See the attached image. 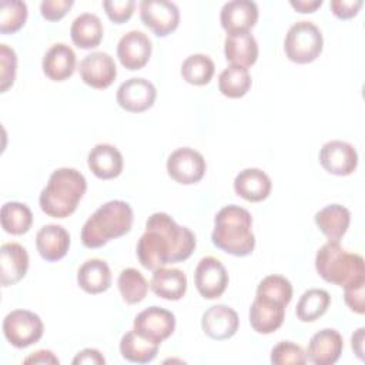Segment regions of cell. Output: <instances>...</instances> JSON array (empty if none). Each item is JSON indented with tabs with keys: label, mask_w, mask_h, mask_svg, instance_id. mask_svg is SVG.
Wrapping results in <instances>:
<instances>
[{
	"label": "cell",
	"mask_w": 365,
	"mask_h": 365,
	"mask_svg": "<svg viewBox=\"0 0 365 365\" xmlns=\"http://www.w3.org/2000/svg\"><path fill=\"white\" fill-rule=\"evenodd\" d=\"M197 245L194 232L178 225L165 212H154L145 222V231L137 242V257L147 269L177 264L191 257Z\"/></svg>",
	"instance_id": "6da1fadb"
},
{
	"label": "cell",
	"mask_w": 365,
	"mask_h": 365,
	"mask_svg": "<svg viewBox=\"0 0 365 365\" xmlns=\"http://www.w3.org/2000/svg\"><path fill=\"white\" fill-rule=\"evenodd\" d=\"M251 228L252 217L248 210L235 204L225 205L214 218L211 241L227 254L245 257L255 248V237Z\"/></svg>",
	"instance_id": "7a4b0ae2"
},
{
	"label": "cell",
	"mask_w": 365,
	"mask_h": 365,
	"mask_svg": "<svg viewBox=\"0 0 365 365\" xmlns=\"http://www.w3.org/2000/svg\"><path fill=\"white\" fill-rule=\"evenodd\" d=\"M86 190L87 181L80 171L68 167L57 168L40 192V208L48 217L66 218L77 210Z\"/></svg>",
	"instance_id": "3957f363"
},
{
	"label": "cell",
	"mask_w": 365,
	"mask_h": 365,
	"mask_svg": "<svg viewBox=\"0 0 365 365\" xmlns=\"http://www.w3.org/2000/svg\"><path fill=\"white\" fill-rule=\"evenodd\" d=\"M133 220L134 212L128 202L121 200L108 201L84 222L81 242L86 248H100L108 241L130 232Z\"/></svg>",
	"instance_id": "277c9868"
},
{
	"label": "cell",
	"mask_w": 365,
	"mask_h": 365,
	"mask_svg": "<svg viewBox=\"0 0 365 365\" xmlns=\"http://www.w3.org/2000/svg\"><path fill=\"white\" fill-rule=\"evenodd\" d=\"M315 269L324 281L342 288L365 279L364 258L359 254L348 252L338 241H328L317 251Z\"/></svg>",
	"instance_id": "5b68a950"
},
{
	"label": "cell",
	"mask_w": 365,
	"mask_h": 365,
	"mask_svg": "<svg viewBox=\"0 0 365 365\" xmlns=\"http://www.w3.org/2000/svg\"><path fill=\"white\" fill-rule=\"evenodd\" d=\"M324 47L322 33L312 21L301 20L294 23L284 40L285 56L297 64H308L319 57Z\"/></svg>",
	"instance_id": "8992f818"
},
{
	"label": "cell",
	"mask_w": 365,
	"mask_h": 365,
	"mask_svg": "<svg viewBox=\"0 0 365 365\" xmlns=\"http://www.w3.org/2000/svg\"><path fill=\"white\" fill-rule=\"evenodd\" d=\"M44 325L41 318L27 309H14L3 319V334L10 345L23 349L43 336Z\"/></svg>",
	"instance_id": "52a82bcc"
},
{
	"label": "cell",
	"mask_w": 365,
	"mask_h": 365,
	"mask_svg": "<svg viewBox=\"0 0 365 365\" xmlns=\"http://www.w3.org/2000/svg\"><path fill=\"white\" fill-rule=\"evenodd\" d=\"M205 171V160L202 154L194 148L180 147L167 158V173L178 184H195L202 180Z\"/></svg>",
	"instance_id": "ba28073f"
},
{
	"label": "cell",
	"mask_w": 365,
	"mask_h": 365,
	"mask_svg": "<svg viewBox=\"0 0 365 365\" xmlns=\"http://www.w3.org/2000/svg\"><path fill=\"white\" fill-rule=\"evenodd\" d=\"M175 329V317L171 311L161 307H148L143 309L133 324V331L140 336L161 344L164 339L173 335Z\"/></svg>",
	"instance_id": "9c48e42d"
},
{
	"label": "cell",
	"mask_w": 365,
	"mask_h": 365,
	"mask_svg": "<svg viewBox=\"0 0 365 365\" xmlns=\"http://www.w3.org/2000/svg\"><path fill=\"white\" fill-rule=\"evenodd\" d=\"M140 17L155 36L165 37L178 27L180 10L173 1L143 0L140 3Z\"/></svg>",
	"instance_id": "30bf717a"
},
{
	"label": "cell",
	"mask_w": 365,
	"mask_h": 365,
	"mask_svg": "<svg viewBox=\"0 0 365 365\" xmlns=\"http://www.w3.org/2000/svg\"><path fill=\"white\" fill-rule=\"evenodd\" d=\"M228 272L222 262L214 257H204L195 267L194 284L205 299L220 298L228 285Z\"/></svg>",
	"instance_id": "8fae6325"
},
{
	"label": "cell",
	"mask_w": 365,
	"mask_h": 365,
	"mask_svg": "<svg viewBox=\"0 0 365 365\" xmlns=\"http://www.w3.org/2000/svg\"><path fill=\"white\" fill-rule=\"evenodd\" d=\"M157 97L154 84L143 77H131L117 88L118 106L130 113H143L153 107Z\"/></svg>",
	"instance_id": "7c38bea8"
},
{
	"label": "cell",
	"mask_w": 365,
	"mask_h": 365,
	"mask_svg": "<svg viewBox=\"0 0 365 365\" xmlns=\"http://www.w3.org/2000/svg\"><path fill=\"white\" fill-rule=\"evenodd\" d=\"M319 163L325 171L345 177L358 167V153L352 144L342 140H331L319 150Z\"/></svg>",
	"instance_id": "4fadbf2b"
},
{
	"label": "cell",
	"mask_w": 365,
	"mask_h": 365,
	"mask_svg": "<svg viewBox=\"0 0 365 365\" xmlns=\"http://www.w3.org/2000/svg\"><path fill=\"white\" fill-rule=\"evenodd\" d=\"M81 80L97 90L110 87L117 77L114 58L104 51H93L87 54L78 66Z\"/></svg>",
	"instance_id": "5bb4252c"
},
{
	"label": "cell",
	"mask_w": 365,
	"mask_h": 365,
	"mask_svg": "<svg viewBox=\"0 0 365 365\" xmlns=\"http://www.w3.org/2000/svg\"><path fill=\"white\" fill-rule=\"evenodd\" d=\"M151 51L153 44L150 37L140 30L125 33L117 44V57L121 66L131 71L143 68L148 63Z\"/></svg>",
	"instance_id": "9a60e30c"
},
{
	"label": "cell",
	"mask_w": 365,
	"mask_h": 365,
	"mask_svg": "<svg viewBox=\"0 0 365 365\" xmlns=\"http://www.w3.org/2000/svg\"><path fill=\"white\" fill-rule=\"evenodd\" d=\"M344 349L342 335L332 328H324L314 334L308 342L307 359L315 365L335 364Z\"/></svg>",
	"instance_id": "2e32d148"
},
{
	"label": "cell",
	"mask_w": 365,
	"mask_h": 365,
	"mask_svg": "<svg viewBox=\"0 0 365 365\" xmlns=\"http://www.w3.org/2000/svg\"><path fill=\"white\" fill-rule=\"evenodd\" d=\"M238 314L224 304L210 307L201 318L204 334L215 341H224L234 336L238 331Z\"/></svg>",
	"instance_id": "e0dca14e"
},
{
	"label": "cell",
	"mask_w": 365,
	"mask_h": 365,
	"mask_svg": "<svg viewBox=\"0 0 365 365\" xmlns=\"http://www.w3.org/2000/svg\"><path fill=\"white\" fill-rule=\"evenodd\" d=\"M220 21L227 34L250 31L258 21L257 3L251 0L227 1L221 9Z\"/></svg>",
	"instance_id": "ac0fdd59"
},
{
	"label": "cell",
	"mask_w": 365,
	"mask_h": 365,
	"mask_svg": "<svg viewBox=\"0 0 365 365\" xmlns=\"http://www.w3.org/2000/svg\"><path fill=\"white\" fill-rule=\"evenodd\" d=\"M285 308L287 305L278 301L255 297L250 307V324L252 329L264 335L275 332L284 322Z\"/></svg>",
	"instance_id": "d6986e66"
},
{
	"label": "cell",
	"mask_w": 365,
	"mask_h": 365,
	"mask_svg": "<svg viewBox=\"0 0 365 365\" xmlns=\"http://www.w3.org/2000/svg\"><path fill=\"white\" fill-rule=\"evenodd\" d=\"M29 269L27 250L19 242H4L0 247V284L14 285L23 279Z\"/></svg>",
	"instance_id": "ffe728a7"
},
{
	"label": "cell",
	"mask_w": 365,
	"mask_h": 365,
	"mask_svg": "<svg viewBox=\"0 0 365 365\" xmlns=\"http://www.w3.org/2000/svg\"><path fill=\"white\" fill-rule=\"evenodd\" d=\"M36 247L43 259L48 262L58 261L68 252L70 234L57 224L43 225L36 234Z\"/></svg>",
	"instance_id": "44dd1931"
},
{
	"label": "cell",
	"mask_w": 365,
	"mask_h": 365,
	"mask_svg": "<svg viewBox=\"0 0 365 365\" xmlns=\"http://www.w3.org/2000/svg\"><path fill=\"white\" fill-rule=\"evenodd\" d=\"M87 164L91 173L100 180H111L121 174L124 160L118 148L113 144L94 145L87 157Z\"/></svg>",
	"instance_id": "7402d4cb"
},
{
	"label": "cell",
	"mask_w": 365,
	"mask_h": 365,
	"mask_svg": "<svg viewBox=\"0 0 365 365\" xmlns=\"http://www.w3.org/2000/svg\"><path fill=\"white\" fill-rule=\"evenodd\" d=\"M76 53L64 43L53 44L43 56V73L53 81H64L76 70Z\"/></svg>",
	"instance_id": "603a6c76"
},
{
	"label": "cell",
	"mask_w": 365,
	"mask_h": 365,
	"mask_svg": "<svg viewBox=\"0 0 365 365\" xmlns=\"http://www.w3.org/2000/svg\"><path fill=\"white\" fill-rule=\"evenodd\" d=\"M271 188V178L259 168H245L240 171L234 180L235 194L251 202L265 200L269 195Z\"/></svg>",
	"instance_id": "cb8c5ba5"
},
{
	"label": "cell",
	"mask_w": 365,
	"mask_h": 365,
	"mask_svg": "<svg viewBox=\"0 0 365 365\" xmlns=\"http://www.w3.org/2000/svg\"><path fill=\"white\" fill-rule=\"evenodd\" d=\"M227 61L244 68L255 64L258 58V44L250 31L227 34L224 41Z\"/></svg>",
	"instance_id": "d4e9b609"
},
{
	"label": "cell",
	"mask_w": 365,
	"mask_h": 365,
	"mask_svg": "<svg viewBox=\"0 0 365 365\" xmlns=\"http://www.w3.org/2000/svg\"><path fill=\"white\" fill-rule=\"evenodd\" d=\"M150 288L158 298L178 301L185 295L187 277L178 268L160 267L153 272Z\"/></svg>",
	"instance_id": "484cf974"
},
{
	"label": "cell",
	"mask_w": 365,
	"mask_h": 365,
	"mask_svg": "<svg viewBox=\"0 0 365 365\" xmlns=\"http://www.w3.org/2000/svg\"><path fill=\"white\" fill-rule=\"evenodd\" d=\"M315 224L328 241H338L345 235L351 222V212L341 204H329L321 208L315 217Z\"/></svg>",
	"instance_id": "4316f807"
},
{
	"label": "cell",
	"mask_w": 365,
	"mask_h": 365,
	"mask_svg": "<svg viewBox=\"0 0 365 365\" xmlns=\"http://www.w3.org/2000/svg\"><path fill=\"white\" fill-rule=\"evenodd\" d=\"M77 284L87 294H101L111 287L108 264L100 258L87 259L77 271Z\"/></svg>",
	"instance_id": "83f0119b"
},
{
	"label": "cell",
	"mask_w": 365,
	"mask_h": 365,
	"mask_svg": "<svg viewBox=\"0 0 365 365\" xmlns=\"http://www.w3.org/2000/svg\"><path fill=\"white\" fill-rule=\"evenodd\" d=\"M104 29L98 16L93 13H83L77 16L70 27L71 41L83 50L97 47L103 40Z\"/></svg>",
	"instance_id": "f1b7e54d"
},
{
	"label": "cell",
	"mask_w": 365,
	"mask_h": 365,
	"mask_svg": "<svg viewBox=\"0 0 365 365\" xmlns=\"http://www.w3.org/2000/svg\"><path fill=\"white\" fill-rule=\"evenodd\" d=\"M158 344H154L133 329L125 332L120 341V354L124 359L134 364H148L158 354Z\"/></svg>",
	"instance_id": "f546056e"
},
{
	"label": "cell",
	"mask_w": 365,
	"mask_h": 365,
	"mask_svg": "<svg viewBox=\"0 0 365 365\" xmlns=\"http://www.w3.org/2000/svg\"><path fill=\"white\" fill-rule=\"evenodd\" d=\"M329 304L331 297L325 289L311 288L301 295L297 304V318L302 322H314L327 312Z\"/></svg>",
	"instance_id": "4dcf8cb0"
},
{
	"label": "cell",
	"mask_w": 365,
	"mask_h": 365,
	"mask_svg": "<svg viewBox=\"0 0 365 365\" xmlns=\"http://www.w3.org/2000/svg\"><path fill=\"white\" fill-rule=\"evenodd\" d=\"M1 228L11 235L26 234L33 224L31 210L17 201H7L1 207Z\"/></svg>",
	"instance_id": "1f68e13d"
},
{
	"label": "cell",
	"mask_w": 365,
	"mask_h": 365,
	"mask_svg": "<svg viewBox=\"0 0 365 365\" xmlns=\"http://www.w3.org/2000/svg\"><path fill=\"white\" fill-rule=\"evenodd\" d=\"M251 76L248 68L240 66H228L218 76V90L228 98L244 97L251 87Z\"/></svg>",
	"instance_id": "d6a6232c"
},
{
	"label": "cell",
	"mask_w": 365,
	"mask_h": 365,
	"mask_svg": "<svg viewBox=\"0 0 365 365\" xmlns=\"http://www.w3.org/2000/svg\"><path fill=\"white\" fill-rule=\"evenodd\" d=\"M181 77L192 86H205L215 73L214 61L201 53L188 56L181 64Z\"/></svg>",
	"instance_id": "836d02e7"
},
{
	"label": "cell",
	"mask_w": 365,
	"mask_h": 365,
	"mask_svg": "<svg viewBox=\"0 0 365 365\" xmlns=\"http://www.w3.org/2000/svg\"><path fill=\"white\" fill-rule=\"evenodd\" d=\"M117 285L123 299L127 304L141 302L148 292V282L144 275L135 268H125L120 272Z\"/></svg>",
	"instance_id": "e575fe53"
},
{
	"label": "cell",
	"mask_w": 365,
	"mask_h": 365,
	"mask_svg": "<svg viewBox=\"0 0 365 365\" xmlns=\"http://www.w3.org/2000/svg\"><path fill=\"white\" fill-rule=\"evenodd\" d=\"M27 4L20 0H1L0 3V33L13 34L19 31L27 20Z\"/></svg>",
	"instance_id": "d590c367"
},
{
	"label": "cell",
	"mask_w": 365,
	"mask_h": 365,
	"mask_svg": "<svg viewBox=\"0 0 365 365\" xmlns=\"http://www.w3.org/2000/svg\"><path fill=\"white\" fill-rule=\"evenodd\" d=\"M255 297H264L288 305L292 299V285L282 275H267L257 287Z\"/></svg>",
	"instance_id": "8d00e7d4"
},
{
	"label": "cell",
	"mask_w": 365,
	"mask_h": 365,
	"mask_svg": "<svg viewBox=\"0 0 365 365\" xmlns=\"http://www.w3.org/2000/svg\"><path fill=\"white\" fill-rule=\"evenodd\" d=\"M269 361L274 365H304L308 359L302 346L291 341H281L271 349Z\"/></svg>",
	"instance_id": "74e56055"
},
{
	"label": "cell",
	"mask_w": 365,
	"mask_h": 365,
	"mask_svg": "<svg viewBox=\"0 0 365 365\" xmlns=\"http://www.w3.org/2000/svg\"><path fill=\"white\" fill-rule=\"evenodd\" d=\"M17 56L7 44H0V91L6 93L16 80Z\"/></svg>",
	"instance_id": "f35d334b"
},
{
	"label": "cell",
	"mask_w": 365,
	"mask_h": 365,
	"mask_svg": "<svg viewBox=\"0 0 365 365\" xmlns=\"http://www.w3.org/2000/svg\"><path fill=\"white\" fill-rule=\"evenodd\" d=\"M103 7L107 17L115 23L123 24L128 21L134 13L135 1L134 0H104Z\"/></svg>",
	"instance_id": "ab89813d"
},
{
	"label": "cell",
	"mask_w": 365,
	"mask_h": 365,
	"mask_svg": "<svg viewBox=\"0 0 365 365\" xmlns=\"http://www.w3.org/2000/svg\"><path fill=\"white\" fill-rule=\"evenodd\" d=\"M344 299L351 311L362 315L365 312V279L344 287Z\"/></svg>",
	"instance_id": "60d3db41"
},
{
	"label": "cell",
	"mask_w": 365,
	"mask_h": 365,
	"mask_svg": "<svg viewBox=\"0 0 365 365\" xmlns=\"http://www.w3.org/2000/svg\"><path fill=\"white\" fill-rule=\"evenodd\" d=\"M73 4V0H44L40 3V13L48 21H58L67 14Z\"/></svg>",
	"instance_id": "b9f144b4"
},
{
	"label": "cell",
	"mask_w": 365,
	"mask_h": 365,
	"mask_svg": "<svg viewBox=\"0 0 365 365\" xmlns=\"http://www.w3.org/2000/svg\"><path fill=\"white\" fill-rule=\"evenodd\" d=\"M362 4V0H332L329 3V7L335 17H338L339 20H348L358 14Z\"/></svg>",
	"instance_id": "7bdbcfd3"
},
{
	"label": "cell",
	"mask_w": 365,
	"mask_h": 365,
	"mask_svg": "<svg viewBox=\"0 0 365 365\" xmlns=\"http://www.w3.org/2000/svg\"><path fill=\"white\" fill-rule=\"evenodd\" d=\"M74 365L78 364H96V365H103L106 364V358L103 356V354L98 349L94 348H86L83 351H80L74 359H73Z\"/></svg>",
	"instance_id": "ee69618b"
},
{
	"label": "cell",
	"mask_w": 365,
	"mask_h": 365,
	"mask_svg": "<svg viewBox=\"0 0 365 365\" xmlns=\"http://www.w3.org/2000/svg\"><path fill=\"white\" fill-rule=\"evenodd\" d=\"M24 364H58V358L48 349H38L33 352L30 356H27Z\"/></svg>",
	"instance_id": "f6af8a7d"
},
{
	"label": "cell",
	"mask_w": 365,
	"mask_h": 365,
	"mask_svg": "<svg viewBox=\"0 0 365 365\" xmlns=\"http://www.w3.org/2000/svg\"><path fill=\"white\" fill-rule=\"evenodd\" d=\"M289 4L298 13H314L322 6V0H291Z\"/></svg>",
	"instance_id": "bcb514c9"
},
{
	"label": "cell",
	"mask_w": 365,
	"mask_h": 365,
	"mask_svg": "<svg viewBox=\"0 0 365 365\" xmlns=\"http://www.w3.org/2000/svg\"><path fill=\"white\" fill-rule=\"evenodd\" d=\"M364 334H365V328L361 327V328H358V329L354 332V335H352V338H351L352 349H354L355 355H356L361 361H364V339H365Z\"/></svg>",
	"instance_id": "7dc6e473"
}]
</instances>
